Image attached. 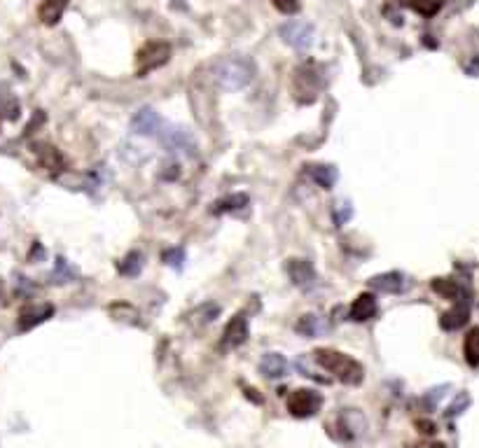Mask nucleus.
Instances as JSON below:
<instances>
[{"instance_id": "f257e3e1", "label": "nucleus", "mask_w": 479, "mask_h": 448, "mask_svg": "<svg viewBox=\"0 0 479 448\" xmlns=\"http://www.w3.org/2000/svg\"><path fill=\"white\" fill-rule=\"evenodd\" d=\"M314 360L323 369L330 371L332 376H337L341 383H346V385H360V383H363V376H365L363 365L356 362L353 358H349L346 353L321 348V350L314 353Z\"/></svg>"}, {"instance_id": "f03ea898", "label": "nucleus", "mask_w": 479, "mask_h": 448, "mask_svg": "<svg viewBox=\"0 0 479 448\" xmlns=\"http://www.w3.org/2000/svg\"><path fill=\"white\" fill-rule=\"evenodd\" d=\"M217 82L222 84L227 91H239L246 89L255 78V66L246 56H227L217 63Z\"/></svg>"}, {"instance_id": "7ed1b4c3", "label": "nucleus", "mask_w": 479, "mask_h": 448, "mask_svg": "<svg viewBox=\"0 0 479 448\" xmlns=\"http://www.w3.org/2000/svg\"><path fill=\"white\" fill-rule=\"evenodd\" d=\"M323 407V395L316 392V390H307V387H302V390H295L290 397H288V411L292 413L295 418H309L318 413Z\"/></svg>"}, {"instance_id": "20e7f679", "label": "nucleus", "mask_w": 479, "mask_h": 448, "mask_svg": "<svg viewBox=\"0 0 479 448\" xmlns=\"http://www.w3.org/2000/svg\"><path fill=\"white\" fill-rule=\"evenodd\" d=\"M169 54H171V49L166 42H148V45L138 52V68H136L138 78L153 73L155 68H162V66L169 61Z\"/></svg>"}, {"instance_id": "39448f33", "label": "nucleus", "mask_w": 479, "mask_h": 448, "mask_svg": "<svg viewBox=\"0 0 479 448\" xmlns=\"http://www.w3.org/2000/svg\"><path fill=\"white\" fill-rule=\"evenodd\" d=\"M281 38L285 45L295 47V49H309L311 45H314V26L307 21H299V19H292L288 24H283V26L279 28Z\"/></svg>"}, {"instance_id": "423d86ee", "label": "nucleus", "mask_w": 479, "mask_h": 448, "mask_svg": "<svg viewBox=\"0 0 479 448\" xmlns=\"http://www.w3.org/2000/svg\"><path fill=\"white\" fill-rule=\"evenodd\" d=\"M321 89V80H318V73L314 68V63H307L302 66L299 71H295V91H297V98L304 103V94H309V103L316 98V91Z\"/></svg>"}, {"instance_id": "0eeeda50", "label": "nucleus", "mask_w": 479, "mask_h": 448, "mask_svg": "<svg viewBox=\"0 0 479 448\" xmlns=\"http://www.w3.org/2000/svg\"><path fill=\"white\" fill-rule=\"evenodd\" d=\"M248 334H250V327H248V318L243 316V313H237L230 323L225 327V334H222V348H239L241 343L248 341Z\"/></svg>"}, {"instance_id": "6e6552de", "label": "nucleus", "mask_w": 479, "mask_h": 448, "mask_svg": "<svg viewBox=\"0 0 479 448\" xmlns=\"http://www.w3.org/2000/svg\"><path fill=\"white\" fill-rule=\"evenodd\" d=\"M407 276L400 271H388V274H379L374 278H369V290L374 292H383V294H400L407 290Z\"/></svg>"}, {"instance_id": "1a4fd4ad", "label": "nucleus", "mask_w": 479, "mask_h": 448, "mask_svg": "<svg viewBox=\"0 0 479 448\" xmlns=\"http://www.w3.org/2000/svg\"><path fill=\"white\" fill-rule=\"evenodd\" d=\"M131 129L138 136H157L162 129V117H159L153 108H140L131 120Z\"/></svg>"}, {"instance_id": "9d476101", "label": "nucleus", "mask_w": 479, "mask_h": 448, "mask_svg": "<svg viewBox=\"0 0 479 448\" xmlns=\"http://www.w3.org/2000/svg\"><path fill=\"white\" fill-rule=\"evenodd\" d=\"M162 142L171 152H190V155H195L197 152V140L192 138L190 131L185 129H169L162 133Z\"/></svg>"}, {"instance_id": "9b49d317", "label": "nucleus", "mask_w": 479, "mask_h": 448, "mask_svg": "<svg viewBox=\"0 0 479 448\" xmlns=\"http://www.w3.org/2000/svg\"><path fill=\"white\" fill-rule=\"evenodd\" d=\"M468 318H470V301L465 297V299L456 301V306L451 311L444 313L440 325H442V329H447V332H456V329H460L468 323Z\"/></svg>"}, {"instance_id": "f8f14e48", "label": "nucleus", "mask_w": 479, "mask_h": 448, "mask_svg": "<svg viewBox=\"0 0 479 448\" xmlns=\"http://www.w3.org/2000/svg\"><path fill=\"white\" fill-rule=\"evenodd\" d=\"M288 276L295 285L307 287V285H311L316 281V269L309 259H290L288 261Z\"/></svg>"}, {"instance_id": "ddd939ff", "label": "nucleus", "mask_w": 479, "mask_h": 448, "mask_svg": "<svg viewBox=\"0 0 479 448\" xmlns=\"http://www.w3.org/2000/svg\"><path fill=\"white\" fill-rule=\"evenodd\" d=\"M374 313H376V299H374V294L363 292L356 301H353L349 316H351V320H356V323H365V320L372 318Z\"/></svg>"}, {"instance_id": "4468645a", "label": "nucleus", "mask_w": 479, "mask_h": 448, "mask_svg": "<svg viewBox=\"0 0 479 448\" xmlns=\"http://www.w3.org/2000/svg\"><path fill=\"white\" fill-rule=\"evenodd\" d=\"M259 371L267 378H281L288 371V360L283 358L281 353H267L262 360H259Z\"/></svg>"}, {"instance_id": "2eb2a0df", "label": "nucleus", "mask_w": 479, "mask_h": 448, "mask_svg": "<svg viewBox=\"0 0 479 448\" xmlns=\"http://www.w3.org/2000/svg\"><path fill=\"white\" fill-rule=\"evenodd\" d=\"M66 7H68V0H45L43 5H40V21L47 24V26H54V24L61 19Z\"/></svg>"}, {"instance_id": "dca6fc26", "label": "nucleus", "mask_w": 479, "mask_h": 448, "mask_svg": "<svg viewBox=\"0 0 479 448\" xmlns=\"http://www.w3.org/2000/svg\"><path fill=\"white\" fill-rule=\"evenodd\" d=\"M295 329H297L299 334H304V336H321L323 332H327V325H325V320L321 316H314V313H309V316H302L297 320Z\"/></svg>"}, {"instance_id": "f3484780", "label": "nucleus", "mask_w": 479, "mask_h": 448, "mask_svg": "<svg viewBox=\"0 0 479 448\" xmlns=\"http://www.w3.org/2000/svg\"><path fill=\"white\" fill-rule=\"evenodd\" d=\"M463 355H465V362L470 367H479V327H473L465 334Z\"/></svg>"}, {"instance_id": "a211bd4d", "label": "nucleus", "mask_w": 479, "mask_h": 448, "mask_svg": "<svg viewBox=\"0 0 479 448\" xmlns=\"http://www.w3.org/2000/svg\"><path fill=\"white\" fill-rule=\"evenodd\" d=\"M433 290L437 294H442L444 299H451V301L465 299L463 297V287H460L456 281H444V278H437V281H433Z\"/></svg>"}, {"instance_id": "6ab92c4d", "label": "nucleus", "mask_w": 479, "mask_h": 448, "mask_svg": "<svg viewBox=\"0 0 479 448\" xmlns=\"http://www.w3.org/2000/svg\"><path fill=\"white\" fill-rule=\"evenodd\" d=\"M311 177L316 184H321L323 189H332V184L337 182V168L332 166H311Z\"/></svg>"}, {"instance_id": "aec40b11", "label": "nucleus", "mask_w": 479, "mask_h": 448, "mask_svg": "<svg viewBox=\"0 0 479 448\" xmlns=\"http://www.w3.org/2000/svg\"><path fill=\"white\" fill-rule=\"evenodd\" d=\"M246 204H248L246 194H232V197L217 201L213 206V213H237V210H241Z\"/></svg>"}, {"instance_id": "412c9836", "label": "nucleus", "mask_w": 479, "mask_h": 448, "mask_svg": "<svg viewBox=\"0 0 479 448\" xmlns=\"http://www.w3.org/2000/svg\"><path fill=\"white\" fill-rule=\"evenodd\" d=\"M140 269H143V255H140V252H129V255L120 261V271L124 276H138Z\"/></svg>"}, {"instance_id": "4be33fe9", "label": "nucleus", "mask_w": 479, "mask_h": 448, "mask_svg": "<svg viewBox=\"0 0 479 448\" xmlns=\"http://www.w3.org/2000/svg\"><path fill=\"white\" fill-rule=\"evenodd\" d=\"M411 10H416L421 16H435L442 10L444 0H411Z\"/></svg>"}, {"instance_id": "5701e85b", "label": "nucleus", "mask_w": 479, "mask_h": 448, "mask_svg": "<svg viewBox=\"0 0 479 448\" xmlns=\"http://www.w3.org/2000/svg\"><path fill=\"white\" fill-rule=\"evenodd\" d=\"M162 259H164V264H169L173 269H180L182 261H185V250L182 248H169V250H164Z\"/></svg>"}, {"instance_id": "b1692460", "label": "nucleus", "mask_w": 479, "mask_h": 448, "mask_svg": "<svg viewBox=\"0 0 479 448\" xmlns=\"http://www.w3.org/2000/svg\"><path fill=\"white\" fill-rule=\"evenodd\" d=\"M468 407H470V395H468V392H460V395L456 397V400H453L451 407L447 409V416H449V418L460 416V413H463Z\"/></svg>"}, {"instance_id": "393cba45", "label": "nucleus", "mask_w": 479, "mask_h": 448, "mask_svg": "<svg viewBox=\"0 0 479 448\" xmlns=\"http://www.w3.org/2000/svg\"><path fill=\"white\" fill-rule=\"evenodd\" d=\"M217 313H220V308H217L215 303H206V306L197 308L195 313H192V316H201V318H199V323L208 325V323H213V320L217 318Z\"/></svg>"}, {"instance_id": "a878e982", "label": "nucleus", "mask_w": 479, "mask_h": 448, "mask_svg": "<svg viewBox=\"0 0 479 448\" xmlns=\"http://www.w3.org/2000/svg\"><path fill=\"white\" fill-rule=\"evenodd\" d=\"M274 7L283 14H297L299 12V0H272Z\"/></svg>"}, {"instance_id": "bb28decb", "label": "nucleus", "mask_w": 479, "mask_h": 448, "mask_svg": "<svg viewBox=\"0 0 479 448\" xmlns=\"http://www.w3.org/2000/svg\"><path fill=\"white\" fill-rule=\"evenodd\" d=\"M447 390H449V385H440V387H433V390L426 395V404H428V407L433 409L435 404L442 400V397H444V392H447Z\"/></svg>"}, {"instance_id": "cd10ccee", "label": "nucleus", "mask_w": 479, "mask_h": 448, "mask_svg": "<svg viewBox=\"0 0 479 448\" xmlns=\"http://www.w3.org/2000/svg\"><path fill=\"white\" fill-rule=\"evenodd\" d=\"M351 213H353V210H351V206H349V204H339V206H334V210H332L334 222H337V224H344V222H346V219L351 217Z\"/></svg>"}, {"instance_id": "c85d7f7f", "label": "nucleus", "mask_w": 479, "mask_h": 448, "mask_svg": "<svg viewBox=\"0 0 479 448\" xmlns=\"http://www.w3.org/2000/svg\"><path fill=\"white\" fill-rule=\"evenodd\" d=\"M465 73L473 75V78H477V75H479V56H475L473 61L465 63Z\"/></svg>"}, {"instance_id": "c756f323", "label": "nucleus", "mask_w": 479, "mask_h": 448, "mask_svg": "<svg viewBox=\"0 0 479 448\" xmlns=\"http://www.w3.org/2000/svg\"><path fill=\"white\" fill-rule=\"evenodd\" d=\"M416 425H418V427H423V429H421L423 434H433V432H435V425H433V422H421V420H418Z\"/></svg>"}]
</instances>
